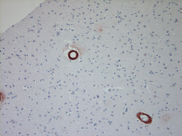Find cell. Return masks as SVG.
<instances>
[{
  "label": "cell",
  "mask_w": 182,
  "mask_h": 136,
  "mask_svg": "<svg viewBox=\"0 0 182 136\" xmlns=\"http://www.w3.org/2000/svg\"><path fill=\"white\" fill-rule=\"evenodd\" d=\"M138 118L142 122L146 124H150L151 122L152 119L150 116L143 113H140L138 114Z\"/></svg>",
  "instance_id": "cell-1"
}]
</instances>
